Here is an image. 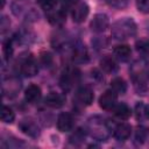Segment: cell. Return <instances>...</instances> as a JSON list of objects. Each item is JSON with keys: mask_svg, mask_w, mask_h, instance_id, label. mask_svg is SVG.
<instances>
[{"mask_svg": "<svg viewBox=\"0 0 149 149\" xmlns=\"http://www.w3.org/2000/svg\"><path fill=\"white\" fill-rule=\"evenodd\" d=\"M136 7L141 13H149V0H136Z\"/></svg>", "mask_w": 149, "mask_h": 149, "instance_id": "30", "label": "cell"}, {"mask_svg": "<svg viewBox=\"0 0 149 149\" xmlns=\"http://www.w3.org/2000/svg\"><path fill=\"white\" fill-rule=\"evenodd\" d=\"M87 130L93 139L98 141H105L108 136L111 127L102 118L93 116L87 122Z\"/></svg>", "mask_w": 149, "mask_h": 149, "instance_id": "3", "label": "cell"}, {"mask_svg": "<svg viewBox=\"0 0 149 149\" xmlns=\"http://www.w3.org/2000/svg\"><path fill=\"white\" fill-rule=\"evenodd\" d=\"M112 130H113L114 139H116L118 141H126L129 139V136L132 134V127H130V125H128L126 122L116 123Z\"/></svg>", "mask_w": 149, "mask_h": 149, "instance_id": "10", "label": "cell"}, {"mask_svg": "<svg viewBox=\"0 0 149 149\" xmlns=\"http://www.w3.org/2000/svg\"><path fill=\"white\" fill-rule=\"evenodd\" d=\"M85 139V133L83 132V129H77L71 136H70V142L73 144H78L80 142H83Z\"/></svg>", "mask_w": 149, "mask_h": 149, "instance_id": "28", "label": "cell"}, {"mask_svg": "<svg viewBox=\"0 0 149 149\" xmlns=\"http://www.w3.org/2000/svg\"><path fill=\"white\" fill-rule=\"evenodd\" d=\"M113 54L115 56V58H118L119 61L121 62H127L129 58H130V54H132V50L128 45L126 44H120V45H116L113 50Z\"/></svg>", "mask_w": 149, "mask_h": 149, "instance_id": "17", "label": "cell"}, {"mask_svg": "<svg viewBox=\"0 0 149 149\" xmlns=\"http://www.w3.org/2000/svg\"><path fill=\"white\" fill-rule=\"evenodd\" d=\"M72 61L77 64H83L88 61V54L85 45H83L81 43L74 44L72 50Z\"/></svg>", "mask_w": 149, "mask_h": 149, "instance_id": "12", "label": "cell"}, {"mask_svg": "<svg viewBox=\"0 0 149 149\" xmlns=\"http://www.w3.org/2000/svg\"><path fill=\"white\" fill-rule=\"evenodd\" d=\"M109 24V20L108 16L106 14L102 13H98L93 16V19L91 20L90 27L94 33H102L108 28Z\"/></svg>", "mask_w": 149, "mask_h": 149, "instance_id": "5", "label": "cell"}, {"mask_svg": "<svg viewBox=\"0 0 149 149\" xmlns=\"http://www.w3.org/2000/svg\"><path fill=\"white\" fill-rule=\"evenodd\" d=\"M20 71L26 77H34L38 72V65L35 58L31 55H26L21 58L20 62Z\"/></svg>", "mask_w": 149, "mask_h": 149, "instance_id": "4", "label": "cell"}, {"mask_svg": "<svg viewBox=\"0 0 149 149\" xmlns=\"http://www.w3.org/2000/svg\"><path fill=\"white\" fill-rule=\"evenodd\" d=\"M3 86H8V88H2L3 94H9V97H10V95H15L17 93V91L21 87V84H20V80H17L16 78H9L8 84L3 83Z\"/></svg>", "mask_w": 149, "mask_h": 149, "instance_id": "21", "label": "cell"}, {"mask_svg": "<svg viewBox=\"0 0 149 149\" xmlns=\"http://www.w3.org/2000/svg\"><path fill=\"white\" fill-rule=\"evenodd\" d=\"M2 50H3L5 58H6V59L10 58V56H12V54H13V47H12V41H10V40H7V41L3 42V48H2Z\"/></svg>", "mask_w": 149, "mask_h": 149, "instance_id": "29", "label": "cell"}, {"mask_svg": "<svg viewBox=\"0 0 149 149\" xmlns=\"http://www.w3.org/2000/svg\"><path fill=\"white\" fill-rule=\"evenodd\" d=\"M42 61H43L44 64L48 65V64L51 62V56H50V54H43V55H42Z\"/></svg>", "mask_w": 149, "mask_h": 149, "instance_id": "34", "label": "cell"}, {"mask_svg": "<svg viewBox=\"0 0 149 149\" xmlns=\"http://www.w3.org/2000/svg\"><path fill=\"white\" fill-rule=\"evenodd\" d=\"M116 97H118V94L113 90L105 91L99 98V106L106 111L112 109L116 104Z\"/></svg>", "mask_w": 149, "mask_h": 149, "instance_id": "9", "label": "cell"}, {"mask_svg": "<svg viewBox=\"0 0 149 149\" xmlns=\"http://www.w3.org/2000/svg\"><path fill=\"white\" fill-rule=\"evenodd\" d=\"M44 102H45L47 106H49L51 108H61L65 102V97L63 94L51 92L45 97Z\"/></svg>", "mask_w": 149, "mask_h": 149, "instance_id": "16", "label": "cell"}, {"mask_svg": "<svg viewBox=\"0 0 149 149\" xmlns=\"http://www.w3.org/2000/svg\"><path fill=\"white\" fill-rule=\"evenodd\" d=\"M111 90H113L116 94H125L127 91V84L120 77H116L111 81Z\"/></svg>", "mask_w": 149, "mask_h": 149, "instance_id": "23", "label": "cell"}, {"mask_svg": "<svg viewBox=\"0 0 149 149\" xmlns=\"http://www.w3.org/2000/svg\"><path fill=\"white\" fill-rule=\"evenodd\" d=\"M102 1L115 8H123L128 2V0H102Z\"/></svg>", "mask_w": 149, "mask_h": 149, "instance_id": "31", "label": "cell"}, {"mask_svg": "<svg viewBox=\"0 0 149 149\" xmlns=\"http://www.w3.org/2000/svg\"><path fill=\"white\" fill-rule=\"evenodd\" d=\"M136 50L142 55H149V40H140L136 42Z\"/></svg>", "mask_w": 149, "mask_h": 149, "instance_id": "27", "label": "cell"}, {"mask_svg": "<svg viewBox=\"0 0 149 149\" xmlns=\"http://www.w3.org/2000/svg\"><path fill=\"white\" fill-rule=\"evenodd\" d=\"M147 136H148L147 129L144 127H139L137 130H136V133H135V142L137 144H142L147 140Z\"/></svg>", "mask_w": 149, "mask_h": 149, "instance_id": "26", "label": "cell"}, {"mask_svg": "<svg viewBox=\"0 0 149 149\" xmlns=\"http://www.w3.org/2000/svg\"><path fill=\"white\" fill-rule=\"evenodd\" d=\"M42 97V92H41V88L35 85V84H31L29 85L26 91H24V99L29 104H35Z\"/></svg>", "mask_w": 149, "mask_h": 149, "instance_id": "15", "label": "cell"}, {"mask_svg": "<svg viewBox=\"0 0 149 149\" xmlns=\"http://www.w3.org/2000/svg\"><path fill=\"white\" fill-rule=\"evenodd\" d=\"M19 128L21 129V132L30 137H37L41 134L40 127L37 126L36 122H34L30 119H23L20 121L19 123Z\"/></svg>", "mask_w": 149, "mask_h": 149, "instance_id": "8", "label": "cell"}, {"mask_svg": "<svg viewBox=\"0 0 149 149\" xmlns=\"http://www.w3.org/2000/svg\"><path fill=\"white\" fill-rule=\"evenodd\" d=\"M100 68H101V70H104L107 73H114L118 71L116 62L109 56H106L100 61Z\"/></svg>", "mask_w": 149, "mask_h": 149, "instance_id": "18", "label": "cell"}, {"mask_svg": "<svg viewBox=\"0 0 149 149\" xmlns=\"http://www.w3.org/2000/svg\"><path fill=\"white\" fill-rule=\"evenodd\" d=\"M9 26H10V22H9V19H7V16H2L1 17V22H0V28H1V33L2 34H5L7 30H8V28H9Z\"/></svg>", "mask_w": 149, "mask_h": 149, "instance_id": "32", "label": "cell"}, {"mask_svg": "<svg viewBox=\"0 0 149 149\" xmlns=\"http://www.w3.org/2000/svg\"><path fill=\"white\" fill-rule=\"evenodd\" d=\"M78 79H79V71L76 69H69L62 74L61 86L63 90L69 91L73 86V84L76 81H78Z\"/></svg>", "mask_w": 149, "mask_h": 149, "instance_id": "6", "label": "cell"}, {"mask_svg": "<svg viewBox=\"0 0 149 149\" xmlns=\"http://www.w3.org/2000/svg\"><path fill=\"white\" fill-rule=\"evenodd\" d=\"M47 17H48V21L52 26H62L66 20V14L63 10V8L62 9H56V10L54 8V9L48 12Z\"/></svg>", "mask_w": 149, "mask_h": 149, "instance_id": "14", "label": "cell"}, {"mask_svg": "<svg viewBox=\"0 0 149 149\" xmlns=\"http://www.w3.org/2000/svg\"><path fill=\"white\" fill-rule=\"evenodd\" d=\"M61 1H62L63 7H72V6H76L79 2L78 0H61Z\"/></svg>", "mask_w": 149, "mask_h": 149, "instance_id": "33", "label": "cell"}, {"mask_svg": "<svg viewBox=\"0 0 149 149\" xmlns=\"http://www.w3.org/2000/svg\"><path fill=\"white\" fill-rule=\"evenodd\" d=\"M10 8L12 13L16 17H22L28 22H35L40 17L37 10L31 6L29 0H14L10 5Z\"/></svg>", "mask_w": 149, "mask_h": 149, "instance_id": "2", "label": "cell"}, {"mask_svg": "<svg viewBox=\"0 0 149 149\" xmlns=\"http://www.w3.org/2000/svg\"><path fill=\"white\" fill-rule=\"evenodd\" d=\"M113 109V113L115 116H118L119 119L121 120H126L130 116L132 112H130V108L126 105V104H115V106L112 108Z\"/></svg>", "mask_w": 149, "mask_h": 149, "instance_id": "19", "label": "cell"}, {"mask_svg": "<svg viewBox=\"0 0 149 149\" xmlns=\"http://www.w3.org/2000/svg\"><path fill=\"white\" fill-rule=\"evenodd\" d=\"M15 119V114L13 112L12 108L7 107V106H2L1 109V121L3 123H12Z\"/></svg>", "mask_w": 149, "mask_h": 149, "instance_id": "24", "label": "cell"}, {"mask_svg": "<svg viewBox=\"0 0 149 149\" xmlns=\"http://www.w3.org/2000/svg\"><path fill=\"white\" fill-rule=\"evenodd\" d=\"M57 128L61 132H69L73 128V118L70 113H61L57 118Z\"/></svg>", "mask_w": 149, "mask_h": 149, "instance_id": "13", "label": "cell"}, {"mask_svg": "<svg viewBox=\"0 0 149 149\" xmlns=\"http://www.w3.org/2000/svg\"><path fill=\"white\" fill-rule=\"evenodd\" d=\"M137 31V26L132 17H122L115 21L112 26L111 33L115 40L123 41L134 37Z\"/></svg>", "mask_w": 149, "mask_h": 149, "instance_id": "1", "label": "cell"}, {"mask_svg": "<svg viewBox=\"0 0 149 149\" xmlns=\"http://www.w3.org/2000/svg\"><path fill=\"white\" fill-rule=\"evenodd\" d=\"M135 116L139 121L149 120V106L143 102H137L135 105Z\"/></svg>", "mask_w": 149, "mask_h": 149, "instance_id": "20", "label": "cell"}, {"mask_svg": "<svg viewBox=\"0 0 149 149\" xmlns=\"http://www.w3.org/2000/svg\"><path fill=\"white\" fill-rule=\"evenodd\" d=\"M94 94L88 86H83L76 92V101L80 106H88L93 102Z\"/></svg>", "mask_w": 149, "mask_h": 149, "instance_id": "7", "label": "cell"}, {"mask_svg": "<svg viewBox=\"0 0 149 149\" xmlns=\"http://www.w3.org/2000/svg\"><path fill=\"white\" fill-rule=\"evenodd\" d=\"M36 2L42 9L49 12L56 7V5L58 3V0H36Z\"/></svg>", "mask_w": 149, "mask_h": 149, "instance_id": "25", "label": "cell"}, {"mask_svg": "<svg viewBox=\"0 0 149 149\" xmlns=\"http://www.w3.org/2000/svg\"><path fill=\"white\" fill-rule=\"evenodd\" d=\"M16 41L21 44H30L34 40H35V35L30 31V30H27V29H22L20 30L16 36H15Z\"/></svg>", "mask_w": 149, "mask_h": 149, "instance_id": "22", "label": "cell"}, {"mask_svg": "<svg viewBox=\"0 0 149 149\" xmlns=\"http://www.w3.org/2000/svg\"><path fill=\"white\" fill-rule=\"evenodd\" d=\"M88 12H90V8L85 2H78L76 6H73V9H72L73 21L77 22V23H80V22L85 21V19L88 15Z\"/></svg>", "mask_w": 149, "mask_h": 149, "instance_id": "11", "label": "cell"}]
</instances>
